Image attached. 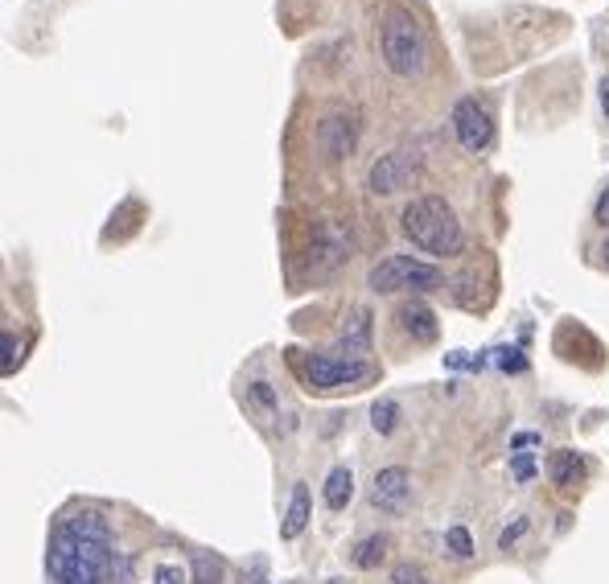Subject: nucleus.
<instances>
[{
    "label": "nucleus",
    "mask_w": 609,
    "mask_h": 584,
    "mask_svg": "<svg viewBox=\"0 0 609 584\" xmlns=\"http://www.w3.org/2000/svg\"><path fill=\"white\" fill-rule=\"evenodd\" d=\"M111 527L99 511H71L50 535V584H103L111 572Z\"/></svg>",
    "instance_id": "obj_1"
},
{
    "label": "nucleus",
    "mask_w": 609,
    "mask_h": 584,
    "mask_svg": "<svg viewBox=\"0 0 609 584\" xmlns=\"http://www.w3.org/2000/svg\"><path fill=\"white\" fill-rule=\"evenodd\" d=\"M400 231L412 239V247H420L429 255H457L461 243H466L453 206L445 198H437V194H424V198L408 202L400 215Z\"/></svg>",
    "instance_id": "obj_2"
},
{
    "label": "nucleus",
    "mask_w": 609,
    "mask_h": 584,
    "mask_svg": "<svg viewBox=\"0 0 609 584\" xmlns=\"http://www.w3.org/2000/svg\"><path fill=\"white\" fill-rule=\"evenodd\" d=\"M379 54L383 66L400 79H416L429 66V37L424 25L408 9H387L383 25H379Z\"/></svg>",
    "instance_id": "obj_3"
},
{
    "label": "nucleus",
    "mask_w": 609,
    "mask_h": 584,
    "mask_svg": "<svg viewBox=\"0 0 609 584\" xmlns=\"http://www.w3.org/2000/svg\"><path fill=\"white\" fill-rule=\"evenodd\" d=\"M440 284V268L416 260V255H387L371 268L367 288L371 292H424Z\"/></svg>",
    "instance_id": "obj_4"
},
{
    "label": "nucleus",
    "mask_w": 609,
    "mask_h": 584,
    "mask_svg": "<svg viewBox=\"0 0 609 584\" xmlns=\"http://www.w3.org/2000/svg\"><path fill=\"white\" fill-rule=\"evenodd\" d=\"M453 136L466 153H486L494 140V116L482 100H457L453 103Z\"/></svg>",
    "instance_id": "obj_5"
},
{
    "label": "nucleus",
    "mask_w": 609,
    "mask_h": 584,
    "mask_svg": "<svg viewBox=\"0 0 609 584\" xmlns=\"http://www.w3.org/2000/svg\"><path fill=\"white\" fill-rule=\"evenodd\" d=\"M367 375H371L367 362L330 359V354H309V359H304V378H309V387H317V391H334V387L359 383V378H367Z\"/></svg>",
    "instance_id": "obj_6"
},
{
    "label": "nucleus",
    "mask_w": 609,
    "mask_h": 584,
    "mask_svg": "<svg viewBox=\"0 0 609 584\" xmlns=\"http://www.w3.org/2000/svg\"><path fill=\"white\" fill-rule=\"evenodd\" d=\"M416 173H420V161H416L412 153H387V157H379V161L371 165L367 186L387 198V194H400V189L412 186Z\"/></svg>",
    "instance_id": "obj_7"
},
{
    "label": "nucleus",
    "mask_w": 609,
    "mask_h": 584,
    "mask_svg": "<svg viewBox=\"0 0 609 584\" xmlns=\"http://www.w3.org/2000/svg\"><path fill=\"white\" fill-rule=\"evenodd\" d=\"M354 144H359V120L350 116V111H334L317 124V148H322L330 161H342V157L354 153Z\"/></svg>",
    "instance_id": "obj_8"
},
{
    "label": "nucleus",
    "mask_w": 609,
    "mask_h": 584,
    "mask_svg": "<svg viewBox=\"0 0 609 584\" xmlns=\"http://www.w3.org/2000/svg\"><path fill=\"white\" fill-rule=\"evenodd\" d=\"M408 498H412V477H408V469H400V465L379 469L375 485H371V503L387 514H400L403 506H408Z\"/></svg>",
    "instance_id": "obj_9"
},
{
    "label": "nucleus",
    "mask_w": 609,
    "mask_h": 584,
    "mask_svg": "<svg viewBox=\"0 0 609 584\" xmlns=\"http://www.w3.org/2000/svg\"><path fill=\"white\" fill-rule=\"evenodd\" d=\"M395 325L403 333H412V342H437V313L424 301H403L395 309Z\"/></svg>",
    "instance_id": "obj_10"
},
{
    "label": "nucleus",
    "mask_w": 609,
    "mask_h": 584,
    "mask_svg": "<svg viewBox=\"0 0 609 584\" xmlns=\"http://www.w3.org/2000/svg\"><path fill=\"white\" fill-rule=\"evenodd\" d=\"M371 350V317H367V309H359V313L350 317V325L342 330V338H338V354L342 359H350V362H362V354Z\"/></svg>",
    "instance_id": "obj_11"
},
{
    "label": "nucleus",
    "mask_w": 609,
    "mask_h": 584,
    "mask_svg": "<svg viewBox=\"0 0 609 584\" xmlns=\"http://www.w3.org/2000/svg\"><path fill=\"white\" fill-rule=\"evenodd\" d=\"M346 247H350V243L342 239V235L334 231V226H322V239L314 243V260H322V263H317V272H314V276H325V272H334V268H338V263H342V255H346Z\"/></svg>",
    "instance_id": "obj_12"
},
{
    "label": "nucleus",
    "mask_w": 609,
    "mask_h": 584,
    "mask_svg": "<svg viewBox=\"0 0 609 584\" xmlns=\"http://www.w3.org/2000/svg\"><path fill=\"white\" fill-rule=\"evenodd\" d=\"M547 474H552V482H556V485H565V490H576V485H581V477H585V461H581V453H573V449L552 453V465H547Z\"/></svg>",
    "instance_id": "obj_13"
},
{
    "label": "nucleus",
    "mask_w": 609,
    "mask_h": 584,
    "mask_svg": "<svg viewBox=\"0 0 609 584\" xmlns=\"http://www.w3.org/2000/svg\"><path fill=\"white\" fill-rule=\"evenodd\" d=\"M304 527H309V490H304V485H293V498H288V514H285V522H280V535H285V540H296Z\"/></svg>",
    "instance_id": "obj_14"
},
{
    "label": "nucleus",
    "mask_w": 609,
    "mask_h": 584,
    "mask_svg": "<svg viewBox=\"0 0 609 584\" xmlns=\"http://www.w3.org/2000/svg\"><path fill=\"white\" fill-rule=\"evenodd\" d=\"M350 498H354V474H350L346 465L330 469V477H325V506H330V511H342Z\"/></svg>",
    "instance_id": "obj_15"
},
{
    "label": "nucleus",
    "mask_w": 609,
    "mask_h": 584,
    "mask_svg": "<svg viewBox=\"0 0 609 584\" xmlns=\"http://www.w3.org/2000/svg\"><path fill=\"white\" fill-rule=\"evenodd\" d=\"M387 548H392L387 535H371V540H362L359 548H354V568H379L387 560Z\"/></svg>",
    "instance_id": "obj_16"
},
{
    "label": "nucleus",
    "mask_w": 609,
    "mask_h": 584,
    "mask_svg": "<svg viewBox=\"0 0 609 584\" xmlns=\"http://www.w3.org/2000/svg\"><path fill=\"white\" fill-rule=\"evenodd\" d=\"M189 564H194V576H189L194 584H218L223 580V564H218V556H210V551H194Z\"/></svg>",
    "instance_id": "obj_17"
},
{
    "label": "nucleus",
    "mask_w": 609,
    "mask_h": 584,
    "mask_svg": "<svg viewBox=\"0 0 609 584\" xmlns=\"http://www.w3.org/2000/svg\"><path fill=\"white\" fill-rule=\"evenodd\" d=\"M371 424H375V432H395V424H400V404L395 399H379L375 407H371Z\"/></svg>",
    "instance_id": "obj_18"
},
{
    "label": "nucleus",
    "mask_w": 609,
    "mask_h": 584,
    "mask_svg": "<svg viewBox=\"0 0 609 584\" xmlns=\"http://www.w3.org/2000/svg\"><path fill=\"white\" fill-rule=\"evenodd\" d=\"M445 543H449V551H453L457 560H469V556H474V540H469L466 527H449V531H445Z\"/></svg>",
    "instance_id": "obj_19"
},
{
    "label": "nucleus",
    "mask_w": 609,
    "mask_h": 584,
    "mask_svg": "<svg viewBox=\"0 0 609 584\" xmlns=\"http://www.w3.org/2000/svg\"><path fill=\"white\" fill-rule=\"evenodd\" d=\"M392 584H424V572L416 564H400L392 572Z\"/></svg>",
    "instance_id": "obj_20"
},
{
    "label": "nucleus",
    "mask_w": 609,
    "mask_h": 584,
    "mask_svg": "<svg viewBox=\"0 0 609 584\" xmlns=\"http://www.w3.org/2000/svg\"><path fill=\"white\" fill-rule=\"evenodd\" d=\"M523 531H527V519H515L511 527H507V531H502V535H498V548L507 551V548H511V543H515V540H519V535H523Z\"/></svg>",
    "instance_id": "obj_21"
},
{
    "label": "nucleus",
    "mask_w": 609,
    "mask_h": 584,
    "mask_svg": "<svg viewBox=\"0 0 609 584\" xmlns=\"http://www.w3.org/2000/svg\"><path fill=\"white\" fill-rule=\"evenodd\" d=\"M17 338H13V333H5V375H13V370H17Z\"/></svg>",
    "instance_id": "obj_22"
},
{
    "label": "nucleus",
    "mask_w": 609,
    "mask_h": 584,
    "mask_svg": "<svg viewBox=\"0 0 609 584\" xmlns=\"http://www.w3.org/2000/svg\"><path fill=\"white\" fill-rule=\"evenodd\" d=\"M157 584H186V572L173 568V564H161L157 568Z\"/></svg>",
    "instance_id": "obj_23"
},
{
    "label": "nucleus",
    "mask_w": 609,
    "mask_h": 584,
    "mask_svg": "<svg viewBox=\"0 0 609 584\" xmlns=\"http://www.w3.org/2000/svg\"><path fill=\"white\" fill-rule=\"evenodd\" d=\"M531 474H536V465H531V457H527V453H515V477H519V482H527Z\"/></svg>",
    "instance_id": "obj_24"
},
{
    "label": "nucleus",
    "mask_w": 609,
    "mask_h": 584,
    "mask_svg": "<svg viewBox=\"0 0 609 584\" xmlns=\"http://www.w3.org/2000/svg\"><path fill=\"white\" fill-rule=\"evenodd\" d=\"M593 218H597L601 226H609V186L601 189V198H597V210H593Z\"/></svg>",
    "instance_id": "obj_25"
},
{
    "label": "nucleus",
    "mask_w": 609,
    "mask_h": 584,
    "mask_svg": "<svg viewBox=\"0 0 609 584\" xmlns=\"http://www.w3.org/2000/svg\"><path fill=\"white\" fill-rule=\"evenodd\" d=\"M601 108H605V111H609V79H605V82H601Z\"/></svg>",
    "instance_id": "obj_26"
},
{
    "label": "nucleus",
    "mask_w": 609,
    "mask_h": 584,
    "mask_svg": "<svg viewBox=\"0 0 609 584\" xmlns=\"http://www.w3.org/2000/svg\"><path fill=\"white\" fill-rule=\"evenodd\" d=\"M597 255H601V263H605V268H609V239L601 243V252H597Z\"/></svg>",
    "instance_id": "obj_27"
}]
</instances>
